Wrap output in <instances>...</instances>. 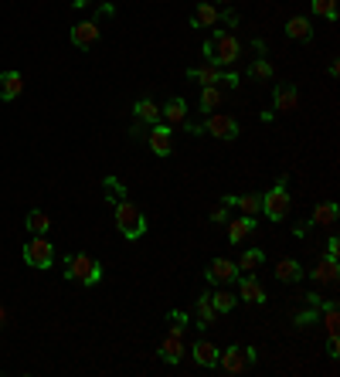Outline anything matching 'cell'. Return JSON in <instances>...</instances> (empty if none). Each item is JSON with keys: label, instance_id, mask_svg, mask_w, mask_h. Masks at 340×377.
<instances>
[{"label": "cell", "instance_id": "cell-1", "mask_svg": "<svg viewBox=\"0 0 340 377\" xmlns=\"http://www.w3.org/2000/svg\"><path fill=\"white\" fill-rule=\"evenodd\" d=\"M204 55H208V62L211 65H232L238 62V55H242V44H238V37L228 31H211V41H204Z\"/></svg>", "mask_w": 340, "mask_h": 377}, {"label": "cell", "instance_id": "cell-2", "mask_svg": "<svg viewBox=\"0 0 340 377\" xmlns=\"http://www.w3.org/2000/svg\"><path fill=\"white\" fill-rule=\"evenodd\" d=\"M65 279L82 283V285H95L99 279H102V265L95 262L92 255H86V251L68 255V262H65Z\"/></svg>", "mask_w": 340, "mask_h": 377}, {"label": "cell", "instance_id": "cell-3", "mask_svg": "<svg viewBox=\"0 0 340 377\" xmlns=\"http://www.w3.org/2000/svg\"><path fill=\"white\" fill-rule=\"evenodd\" d=\"M116 228H120L123 238H140L147 231V218L136 204H129L123 197V201H116Z\"/></svg>", "mask_w": 340, "mask_h": 377}, {"label": "cell", "instance_id": "cell-4", "mask_svg": "<svg viewBox=\"0 0 340 377\" xmlns=\"http://www.w3.org/2000/svg\"><path fill=\"white\" fill-rule=\"evenodd\" d=\"M289 211H293V194L286 190V184H279V187L262 194V215H266L269 221L289 218Z\"/></svg>", "mask_w": 340, "mask_h": 377}, {"label": "cell", "instance_id": "cell-5", "mask_svg": "<svg viewBox=\"0 0 340 377\" xmlns=\"http://www.w3.org/2000/svg\"><path fill=\"white\" fill-rule=\"evenodd\" d=\"M24 262H28L31 269H48V265L55 262V249L48 245L44 235H34L31 242L24 245Z\"/></svg>", "mask_w": 340, "mask_h": 377}, {"label": "cell", "instance_id": "cell-6", "mask_svg": "<svg viewBox=\"0 0 340 377\" xmlns=\"http://www.w3.org/2000/svg\"><path fill=\"white\" fill-rule=\"evenodd\" d=\"M252 360H255V350H252V346H248V350H242V346H228V350L218 353V364H221V371H228V374H242V371H248Z\"/></svg>", "mask_w": 340, "mask_h": 377}, {"label": "cell", "instance_id": "cell-7", "mask_svg": "<svg viewBox=\"0 0 340 377\" xmlns=\"http://www.w3.org/2000/svg\"><path fill=\"white\" fill-rule=\"evenodd\" d=\"M204 129H208L211 136H218V140H235V136H238V119H232L228 112H208Z\"/></svg>", "mask_w": 340, "mask_h": 377}, {"label": "cell", "instance_id": "cell-8", "mask_svg": "<svg viewBox=\"0 0 340 377\" xmlns=\"http://www.w3.org/2000/svg\"><path fill=\"white\" fill-rule=\"evenodd\" d=\"M160 357H163L167 364H177V360L184 357V326H170V333H167L163 344H160Z\"/></svg>", "mask_w": 340, "mask_h": 377}, {"label": "cell", "instance_id": "cell-9", "mask_svg": "<svg viewBox=\"0 0 340 377\" xmlns=\"http://www.w3.org/2000/svg\"><path fill=\"white\" fill-rule=\"evenodd\" d=\"M208 283L211 285H228V283H235L238 279V265L235 262H228V258H215L211 265H208Z\"/></svg>", "mask_w": 340, "mask_h": 377}, {"label": "cell", "instance_id": "cell-10", "mask_svg": "<svg viewBox=\"0 0 340 377\" xmlns=\"http://www.w3.org/2000/svg\"><path fill=\"white\" fill-rule=\"evenodd\" d=\"M68 41H72L75 48H92L95 41H99V21H82V24H75L72 34H68Z\"/></svg>", "mask_w": 340, "mask_h": 377}, {"label": "cell", "instance_id": "cell-11", "mask_svg": "<svg viewBox=\"0 0 340 377\" xmlns=\"http://www.w3.org/2000/svg\"><path fill=\"white\" fill-rule=\"evenodd\" d=\"M147 143H150V150L160 153V157H167V153L174 150V140H170V129H167V126H154V129L147 133Z\"/></svg>", "mask_w": 340, "mask_h": 377}, {"label": "cell", "instance_id": "cell-12", "mask_svg": "<svg viewBox=\"0 0 340 377\" xmlns=\"http://www.w3.org/2000/svg\"><path fill=\"white\" fill-rule=\"evenodd\" d=\"M238 296H242L245 303H266V289L259 285V279H255L252 272H245V276L238 279Z\"/></svg>", "mask_w": 340, "mask_h": 377}, {"label": "cell", "instance_id": "cell-13", "mask_svg": "<svg viewBox=\"0 0 340 377\" xmlns=\"http://www.w3.org/2000/svg\"><path fill=\"white\" fill-rule=\"evenodd\" d=\"M225 204L232 208H238L242 215H248V218H255V215H262V194H242V197H225Z\"/></svg>", "mask_w": 340, "mask_h": 377}, {"label": "cell", "instance_id": "cell-14", "mask_svg": "<svg viewBox=\"0 0 340 377\" xmlns=\"http://www.w3.org/2000/svg\"><path fill=\"white\" fill-rule=\"evenodd\" d=\"M316 283H337L340 279V265H337V258H320L316 265H313V272H309Z\"/></svg>", "mask_w": 340, "mask_h": 377}, {"label": "cell", "instance_id": "cell-15", "mask_svg": "<svg viewBox=\"0 0 340 377\" xmlns=\"http://www.w3.org/2000/svg\"><path fill=\"white\" fill-rule=\"evenodd\" d=\"M218 21H221V10L215 3H197L194 7V28H215Z\"/></svg>", "mask_w": 340, "mask_h": 377}, {"label": "cell", "instance_id": "cell-16", "mask_svg": "<svg viewBox=\"0 0 340 377\" xmlns=\"http://www.w3.org/2000/svg\"><path fill=\"white\" fill-rule=\"evenodd\" d=\"M191 353H194V360H197L201 367H215V364H218V353H221V350H218L211 340H197Z\"/></svg>", "mask_w": 340, "mask_h": 377}, {"label": "cell", "instance_id": "cell-17", "mask_svg": "<svg viewBox=\"0 0 340 377\" xmlns=\"http://www.w3.org/2000/svg\"><path fill=\"white\" fill-rule=\"evenodd\" d=\"M21 89H24L21 72H3V75H0V99H17Z\"/></svg>", "mask_w": 340, "mask_h": 377}, {"label": "cell", "instance_id": "cell-18", "mask_svg": "<svg viewBox=\"0 0 340 377\" xmlns=\"http://www.w3.org/2000/svg\"><path fill=\"white\" fill-rule=\"evenodd\" d=\"M160 119H167L170 126H181L187 119V102L184 99H170V102L160 109Z\"/></svg>", "mask_w": 340, "mask_h": 377}, {"label": "cell", "instance_id": "cell-19", "mask_svg": "<svg viewBox=\"0 0 340 377\" xmlns=\"http://www.w3.org/2000/svg\"><path fill=\"white\" fill-rule=\"evenodd\" d=\"M252 231H255V218H248V215H245V218H235L232 224H228V242H235V245H238V242H245Z\"/></svg>", "mask_w": 340, "mask_h": 377}, {"label": "cell", "instance_id": "cell-20", "mask_svg": "<svg viewBox=\"0 0 340 377\" xmlns=\"http://www.w3.org/2000/svg\"><path fill=\"white\" fill-rule=\"evenodd\" d=\"M300 276H303V269H300L296 258H282V262H276V279L279 283H300Z\"/></svg>", "mask_w": 340, "mask_h": 377}, {"label": "cell", "instance_id": "cell-21", "mask_svg": "<svg viewBox=\"0 0 340 377\" xmlns=\"http://www.w3.org/2000/svg\"><path fill=\"white\" fill-rule=\"evenodd\" d=\"M300 106V95L293 85H276V109L279 112H293Z\"/></svg>", "mask_w": 340, "mask_h": 377}, {"label": "cell", "instance_id": "cell-22", "mask_svg": "<svg viewBox=\"0 0 340 377\" xmlns=\"http://www.w3.org/2000/svg\"><path fill=\"white\" fill-rule=\"evenodd\" d=\"M191 78L201 82V85H215V82H221V68L208 62V65H201V68H191Z\"/></svg>", "mask_w": 340, "mask_h": 377}, {"label": "cell", "instance_id": "cell-23", "mask_svg": "<svg viewBox=\"0 0 340 377\" xmlns=\"http://www.w3.org/2000/svg\"><path fill=\"white\" fill-rule=\"evenodd\" d=\"M334 221H337V204H334V201L316 204V211H313V224H320V228H334Z\"/></svg>", "mask_w": 340, "mask_h": 377}, {"label": "cell", "instance_id": "cell-24", "mask_svg": "<svg viewBox=\"0 0 340 377\" xmlns=\"http://www.w3.org/2000/svg\"><path fill=\"white\" fill-rule=\"evenodd\" d=\"M133 112H136V119H140V123H154L156 126V119H160V106H156L154 99H140Z\"/></svg>", "mask_w": 340, "mask_h": 377}, {"label": "cell", "instance_id": "cell-25", "mask_svg": "<svg viewBox=\"0 0 340 377\" xmlns=\"http://www.w3.org/2000/svg\"><path fill=\"white\" fill-rule=\"evenodd\" d=\"M286 34H289L293 41H309V37H313V28H309L307 17H293V21L286 24Z\"/></svg>", "mask_w": 340, "mask_h": 377}, {"label": "cell", "instance_id": "cell-26", "mask_svg": "<svg viewBox=\"0 0 340 377\" xmlns=\"http://www.w3.org/2000/svg\"><path fill=\"white\" fill-rule=\"evenodd\" d=\"M194 316H197V323H201V326H208V323H211V319H215V306H211V299H208V292H204V296H197V306H194Z\"/></svg>", "mask_w": 340, "mask_h": 377}, {"label": "cell", "instance_id": "cell-27", "mask_svg": "<svg viewBox=\"0 0 340 377\" xmlns=\"http://www.w3.org/2000/svg\"><path fill=\"white\" fill-rule=\"evenodd\" d=\"M24 224H28V231H31V235H48V228H51V218H48L44 211H31Z\"/></svg>", "mask_w": 340, "mask_h": 377}, {"label": "cell", "instance_id": "cell-28", "mask_svg": "<svg viewBox=\"0 0 340 377\" xmlns=\"http://www.w3.org/2000/svg\"><path fill=\"white\" fill-rule=\"evenodd\" d=\"M208 299H211V306H215V313H228V310H235V303H238V296H232V292H208Z\"/></svg>", "mask_w": 340, "mask_h": 377}, {"label": "cell", "instance_id": "cell-29", "mask_svg": "<svg viewBox=\"0 0 340 377\" xmlns=\"http://www.w3.org/2000/svg\"><path fill=\"white\" fill-rule=\"evenodd\" d=\"M262 258H266V255H262L259 249H248L245 255L238 258V272H255V269L262 265Z\"/></svg>", "mask_w": 340, "mask_h": 377}, {"label": "cell", "instance_id": "cell-30", "mask_svg": "<svg viewBox=\"0 0 340 377\" xmlns=\"http://www.w3.org/2000/svg\"><path fill=\"white\" fill-rule=\"evenodd\" d=\"M309 7H313L316 17H327V21L337 17V0H309Z\"/></svg>", "mask_w": 340, "mask_h": 377}, {"label": "cell", "instance_id": "cell-31", "mask_svg": "<svg viewBox=\"0 0 340 377\" xmlns=\"http://www.w3.org/2000/svg\"><path fill=\"white\" fill-rule=\"evenodd\" d=\"M218 102H221V92H218L215 85H204V89H201V109H204V112H211Z\"/></svg>", "mask_w": 340, "mask_h": 377}, {"label": "cell", "instance_id": "cell-32", "mask_svg": "<svg viewBox=\"0 0 340 377\" xmlns=\"http://www.w3.org/2000/svg\"><path fill=\"white\" fill-rule=\"evenodd\" d=\"M323 323H327V333H337V303H330V299L323 306Z\"/></svg>", "mask_w": 340, "mask_h": 377}, {"label": "cell", "instance_id": "cell-33", "mask_svg": "<svg viewBox=\"0 0 340 377\" xmlns=\"http://www.w3.org/2000/svg\"><path fill=\"white\" fill-rule=\"evenodd\" d=\"M252 78H273V65L269 62H252Z\"/></svg>", "mask_w": 340, "mask_h": 377}, {"label": "cell", "instance_id": "cell-34", "mask_svg": "<svg viewBox=\"0 0 340 377\" xmlns=\"http://www.w3.org/2000/svg\"><path fill=\"white\" fill-rule=\"evenodd\" d=\"M106 194L113 197V201H123L126 194H123V184L116 181V177H106Z\"/></svg>", "mask_w": 340, "mask_h": 377}, {"label": "cell", "instance_id": "cell-35", "mask_svg": "<svg viewBox=\"0 0 340 377\" xmlns=\"http://www.w3.org/2000/svg\"><path fill=\"white\" fill-rule=\"evenodd\" d=\"M211 221H215V224L228 221V204H225V201H221V208H215V211H211Z\"/></svg>", "mask_w": 340, "mask_h": 377}, {"label": "cell", "instance_id": "cell-36", "mask_svg": "<svg viewBox=\"0 0 340 377\" xmlns=\"http://www.w3.org/2000/svg\"><path fill=\"white\" fill-rule=\"evenodd\" d=\"M337 255H340V242L330 238V242H327V258H337Z\"/></svg>", "mask_w": 340, "mask_h": 377}, {"label": "cell", "instance_id": "cell-37", "mask_svg": "<svg viewBox=\"0 0 340 377\" xmlns=\"http://www.w3.org/2000/svg\"><path fill=\"white\" fill-rule=\"evenodd\" d=\"M327 350H330V357H337V353H340V340H337V333H330V344H327Z\"/></svg>", "mask_w": 340, "mask_h": 377}, {"label": "cell", "instance_id": "cell-38", "mask_svg": "<svg viewBox=\"0 0 340 377\" xmlns=\"http://www.w3.org/2000/svg\"><path fill=\"white\" fill-rule=\"evenodd\" d=\"M0 326H7V310H3V303H0Z\"/></svg>", "mask_w": 340, "mask_h": 377}, {"label": "cell", "instance_id": "cell-39", "mask_svg": "<svg viewBox=\"0 0 340 377\" xmlns=\"http://www.w3.org/2000/svg\"><path fill=\"white\" fill-rule=\"evenodd\" d=\"M92 0H72V7H89Z\"/></svg>", "mask_w": 340, "mask_h": 377}, {"label": "cell", "instance_id": "cell-40", "mask_svg": "<svg viewBox=\"0 0 340 377\" xmlns=\"http://www.w3.org/2000/svg\"><path fill=\"white\" fill-rule=\"evenodd\" d=\"M218 3H235V0H218Z\"/></svg>", "mask_w": 340, "mask_h": 377}]
</instances>
